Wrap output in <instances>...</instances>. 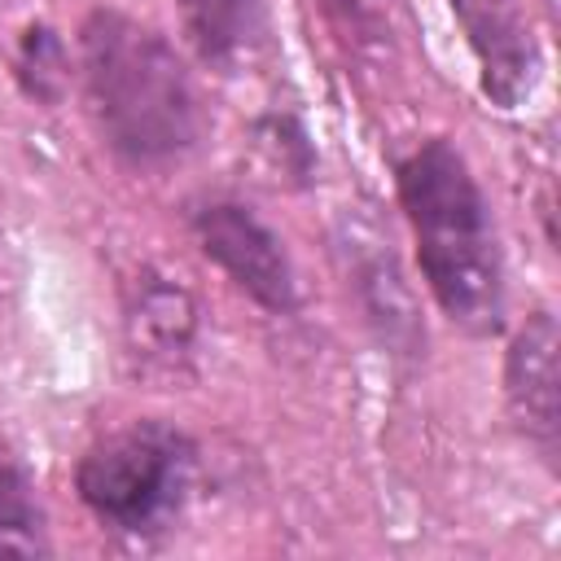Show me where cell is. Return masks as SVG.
Wrapping results in <instances>:
<instances>
[{"instance_id": "4fadbf2b", "label": "cell", "mask_w": 561, "mask_h": 561, "mask_svg": "<svg viewBox=\"0 0 561 561\" xmlns=\"http://www.w3.org/2000/svg\"><path fill=\"white\" fill-rule=\"evenodd\" d=\"M254 145L259 153L272 162V171H280L276 180H289V184H307L311 171H316V153H311V140L302 131V123L289 114V110H272L254 123Z\"/></svg>"}, {"instance_id": "ba28073f", "label": "cell", "mask_w": 561, "mask_h": 561, "mask_svg": "<svg viewBox=\"0 0 561 561\" xmlns=\"http://www.w3.org/2000/svg\"><path fill=\"white\" fill-rule=\"evenodd\" d=\"M127 351L149 368H175L197 342V302L167 272H140L123 298Z\"/></svg>"}, {"instance_id": "30bf717a", "label": "cell", "mask_w": 561, "mask_h": 561, "mask_svg": "<svg viewBox=\"0 0 561 561\" xmlns=\"http://www.w3.org/2000/svg\"><path fill=\"white\" fill-rule=\"evenodd\" d=\"M316 9L329 22V31L346 57H355L364 66H390L394 61L390 0H316Z\"/></svg>"}, {"instance_id": "8fae6325", "label": "cell", "mask_w": 561, "mask_h": 561, "mask_svg": "<svg viewBox=\"0 0 561 561\" xmlns=\"http://www.w3.org/2000/svg\"><path fill=\"white\" fill-rule=\"evenodd\" d=\"M44 552H48V526L39 495L13 460H0V557H44Z\"/></svg>"}, {"instance_id": "5b68a950", "label": "cell", "mask_w": 561, "mask_h": 561, "mask_svg": "<svg viewBox=\"0 0 561 561\" xmlns=\"http://www.w3.org/2000/svg\"><path fill=\"white\" fill-rule=\"evenodd\" d=\"M447 9L460 22L486 101L500 110L530 101L539 83V44L522 0H447Z\"/></svg>"}, {"instance_id": "3957f363", "label": "cell", "mask_w": 561, "mask_h": 561, "mask_svg": "<svg viewBox=\"0 0 561 561\" xmlns=\"http://www.w3.org/2000/svg\"><path fill=\"white\" fill-rule=\"evenodd\" d=\"M197 469V447L184 430L136 421L96 438L75 469L83 508L114 535L153 539L184 513Z\"/></svg>"}, {"instance_id": "5bb4252c", "label": "cell", "mask_w": 561, "mask_h": 561, "mask_svg": "<svg viewBox=\"0 0 561 561\" xmlns=\"http://www.w3.org/2000/svg\"><path fill=\"white\" fill-rule=\"evenodd\" d=\"M0 4H9V0H0Z\"/></svg>"}, {"instance_id": "7a4b0ae2", "label": "cell", "mask_w": 561, "mask_h": 561, "mask_svg": "<svg viewBox=\"0 0 561 561\" xmlns=\"http://www.w3.org/2000/svg\"><path fill=\"white\" fill-rule=\"evenodd\" d=\"M394 184L443 316L473 337L495 333L504 324V259L465 153L443 136L421 140L394 167Z\"/></svg>"}, {"instance_id": "8992f818", "label": "cell", "mask_w": 561, "mask_h": 561, "mask_svg": "<svg viewBox=\"0 0 561 561\" xmlns=\"http://www.w3.org/2000/svg\"><path fill=\"white\" fill-rule=\"evenodd\" d=\"M561 333L552 311H530L504 355V399L522 434L552 465L561 438Z\"/></svg>"}, {"instance_id": "277c9868", "label": "cell", "mask_w": 561, "mask_h": 561, "mask_svg": "<svg viewBox=\"0 0 561 561\" xmlns=\"http://www.w3.org/2000/svg\"><path fill=\"white\" fill-rule=\"evenodd\" d=\"M193 237L210 263H219L237 289H245L259 307L285 316L298 307V276L280 245V237L241 202L210 197L193 210Z\"/></svg>"}, {"instance_id": "9c48e42d", "label": "cell", "mask_w": 561, "mask_h": 561, "mask_svg": "<svg viewBox=\"0 0 561 561\" xmlns=\"http://www.w3.org/2000/svg\"><path fill=\"white\" fill-rule=\"evenodd\" d=\"M184 18V35L197 57L219 75L259 70L272 53V18L267 0H175Z\"/></svg>"}, {"instance_id": "6da1fadb", "label": "cell", "mask_w": 561, "mask_h": 561, "mask_svg": "<svg viewBox=\"0 0 561 561\" xmlns=\"http://www.w3.org/2000/svg\"><path fill=\"white\" fill-rule=\"evenodd\" d=\"M79 79L101 140L131 167H167L206 131L202 92L184 57L145 22L92 9L79 26Z\"/></svg>"}, {"instance_id": "52a82bcc", "label": "cell", "mask_w": 561, "mask_h": 561, "mask_svg": "<svg viewBox=\"0 0 561 561\" xmlns=\"http://www.w3.org/2000/svg\"><path fill=\"white\" fill-rule=\"evenodd\" d=\"M342 254H351V285H355L368 320L377 324L381 342H390L403 355L421 351L425 346V329L416 320V307H412L403 272L394 263L390 241L373 224L359 228V224L342 219Z\"/></svg>"}, {"instance_id": "7c38bea8", "label": "cell", "mask_w": 561, "mask_h": 561, "mask_svg": "<svg viewBox=\"0 0 561 561\" xmlns=\"http://www.w3.org/2000/svg\"><path fill=\"white\" fill-rule=\"evenodd\" d=\"M13 66H18V83L31 101H39V105L61 101V92H66V53H61V39L48 26H26L22 31Z\"/></svg>"}]
</instances>
